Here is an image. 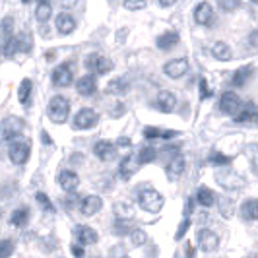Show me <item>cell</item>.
<instances>
[{
  "label": "cell",
  "instance_id": "6da1fadb",
  "mask_svg": "<svg viewBox=\"0 0 258 258\" xmlns=\"http://www.w3.org/2000/svg\"><path fill=\"white\" fill-rule=\"evenodd\" d=\"M47 115L51 118L54 124H62L66 122V118L70 115V103L64 95H54L51 101H49V107H47Z\"/></svg>",
  "mask_w": 258,
  "mask_h": 258
},
{
  "label": "cell",
  "instance_id": "7a4b0ae2",
  "mask_svg": "<svg viewBox=\"0 0 258 258\" xmlns=\"http://www.w3.org/2000/svg\"><path fill=\"white\" fill-rule=\"evenodd\" d=\"M138 202H140L142 210L150 212V214H157L165 204V198H163V194L154 190V188H144L138 196Z\"/></svg>",
  "mask_w": 258,
  "mask_h": 258
},
{
  "label": "cell",
  "instance_id": "3957f363",
  "mask_svg": "<svg viewBox=\"0 0 258 258\" xmlns=\"http://www.w3.org/2000/svg\"><path fill=\"white\" fill-rule=\"evenodd\" d=\"M31 47H33V37H31L29 33H20V35H16V37L2 49V52H4V56L10 58L16 52H29Z\"/></svg>",
  "mask_w": 258,
  "mask_h": 258
},
{
  "label": "cell",
  "instance_id": "277c9868",
  "mask_svg": "<svg viewBox=\"0 0 258 258\" xmlns=\"http://www.w3.org/2000/svg\"><path fill=\"white\" fill-rule=\"evenodd\" d=\"M86 68L90 70V74H97V76H101V74H107V72H111L113 70V62H111V58H107L103 54H90L88 58H86Z\"/></svg>",
  "mask_w": 258,
  "mask_h": 258
},
{
  "label": "cell",
  "instance_id": "5b68a950",
  "mask_svg": "<svg viewBox=\"0 0 258 258\" xmlns=\"http://www.w3.org/2000/svg\"><path fill=\"white\" fill-rule=\"evenodd\" d=\"M220 109L221 113H225V115L237 116L243 111V101L235 91H225L220 99Z\"/></svg>",
  "mask_w": 258,
  "mask_h": 258
},
{
  "label": "cell",
  "instance_id": "8992f818",
  "mask_svg": "<svg viewBox=\"0 0 258 258\" xmlns=\"http://www.w3.org/2000/svg\"><path fill=\"white\" fill-rule=\"evenodd\" d=\"M99 122V115L93 109H82L74 116V128L76 130H90Z\"/></svg>",
  "mask_w": 258,
  "mask_h": 258
},
{
  "label": "cell",
  "instance_id": "52a82bcc",
  "mask_svg": "<svg viewBox=\"0 0 258 258\" xmlns=\"http://www.w3.org/2000/svg\"><path fill=\"white\" fill-rule=\"evenodd\" d=\"M216 179H218V182H220L223 188H229V190H237V188H241V186L245 184V179H243L241 175H237L235 171H231V169L220 171V173L216 175Z\"/></svg>",
  "mask_w": 258,
  "mask_h": 258
},
{
  "label": "cell",
  "instance_id": "ba28073f",
  "mask_svg": "<svg viewBox=\"0 0 258 258\" xmlns=\"http://www.w3.org/2000/svg\"><path fill=\"white\" fill-rule=\"evenodd\" d=\"M186 70H188V60L186 58H173L163 66L165 76L171 78V80H179L181 76L186 74Z\"/></svg>",
  "mask_w": 258,
  "mask_h": 258
},
{
  "label": "cell",
  "instance_id": "9c48e42d",
  "mask_svg": "<svg viewBox=\"0 0 258 258\" xmlns=\"http://www.w3.org/2000/svg\"><path fill=\"white\" fill-rule=\"evenodd\" d=\"M22 130H24V120L18 118V116H10L2 124V138L4 140H14L22 134Z\"/></svg>",
  "mask_w": 258,
  "mask_h": 258
},
{
  "label": "cell",
  "instance_id": "30bf717a",
  "mask_svg": "<svg viewBox=\"0 0 258 258\" xmlns=\"http://www.w3.org/2000/svg\"><path fill=\"white\" fill-rule=\"evenodd\" d=\"M74 235H76L78 245L86 246V245H95L99 241V235L95 229H91L90 225H76L74 227Z\"/></svg>",
  "mask_w": 258,
  "mask_h": 258
},
{
  "label": "cell",
  "instance_id": "8fae6325",
  "mask_svg": "<svg viewBox=\"0 0 258 258\" xmlns=\"http://www.w3.org/2000/svg\"><path fill=\"white\" fill-rule=\"evenodd\" d=\"M218 245H220V237L214 231H210V229H200L198 231V246H200V250L212 252V250L218 248Z\"/></svg>",
  "mask_w": 258,
  "mask_h": 258
},
{
  "label": "cell",
  "instance_id": "7c38bea8",
  "mask_svg": "<svg viewBox=\"0 0 258 258\" xmlns=\"http://www.w3.org/2000/svg\"><path fill=\"white\" fill-rule=\"evenodd\" d=\"M93 154L101 161H111V159H115L116 155V144L109 142V140H99L93 146Z\"/></svg>",
  "mask_w": 258,
  "mask_h": 258
},
{
  "label": "cell",
  "instance_id": "4fadbf2b",
  "mask_svg": "<svg viewBox=\"0 0 258 258\" xmlns=\"http://www.w3.org/2000/svg\"><path fill=\"white\" fill-rule=\"evenodd\" d=\"M8 155H10V161L16 163V165H24L29 157V144L26 142H14L8 150Z\"/></svg>",
  "mask_w": 258,
  "mask_h": 258
},
{
  "label": "cell",
  "instance_id": "5bb4252c",
  "mask_svg": "<svg viewBox=\"0 0 258 258\" xmlns=\"http://www.w3.org/2000/svg\"><path fill=\"white\" fill-rule=\"evenodd\" d=\"M72 80H74V76H72V70H70L68 64H60L52 70V84H54L56 88H66V86H70Z\"/></svg>",
  "mask_w": 258,
  "mask_h": 258
},
{
  "label": "cell",
  "instance_id": "9a60e30c",
  "mask_svg": "<svg viewBox=\"0 0 258 258\" xmlns=\"http://www.w3.org/2000/svg\"><path fill=\"white\" fill-rule=\"evenodd\" d=\"M157 109L161 111V113H173L175 109H177V97H175V93H171L167 90H161L157 93Z\"/></svg>",
  "mask_w": 258,
  "mask_h": 258
},
{
  "label": "cell",
  "instance_id": "2e32d148",
  "mask_svg": "<svg viewBox=\"0 0 258 258\" xmlns=\"http://www.w3.org/2000/svg\"><path fill=\"white\" fill-rule=\"evenodd\" d=\"M101 208H103V200H101L97 194H90V196H86V198L82 200L80 212H82L84 216H95Z\"/></svg>",
  "mask_w": 258,
  "mask_h": 258
},
{
  "label": "cell",
  "instance_id": "e0dca14e",
  "mask_svg": "<svg viewBox=\"0 0 258 258\" xmlns=\"http://www.w3.org/2000/svg\"><path fill=\"white\" fill-rule=\"evenodd\" d=\"M212 18H214V8H212L210 2H200L194 8V20H196V24L208 27L212 24Z\"/></svg>",
  "mask_w": 258,
  "mask_h": 258
},
{
  "label": "cell",
  "instance_id": "ac0fdd59",
  "mask_svg": "<svg viewBox=\"0 0 258 258\" xmlns=\"http://www.w3.org/2000/svg\"><path fill=\"white\" fill-rule=\"evenodd\" d=\"M76 90H78V93H80V95H84V97L93 95V93L97 91V82H95V76H91V74L82 76L76 82Z\"/></svg>",
  "mask_w": 258,
  "mask_h": 258
},
{
  "label": "cell",
  "instance_id": "d6986e66",
  "mask_svg": "<svg viewBox=\"0 0 258 258\" xmlns=\"http://www.w3.org/2000/svg\"><path fill=\"white\" fill-rule=\"evenodd\" d=\"M58 184H60V188L66 190V192H74L78 186H80V177H78V173H74V171H62L58 175Z\"/></svg>",
  "mask_w": 258,
  "mask_h": 258
},
{
  "label": "cell",
  "instance_id": "ffe728a7",
  "mask_svg": "<svg viewBox=\"0 0 258 258\" xmlns=\"http://www.w3.org/2000/svg\"><path fill=\"white\" fill-rule=\"evenodd\" d=\"M184 165H186V161H184V157L181 154H177L171 161H169L167 165V177L169 181H177L179 177L182 175V171H184Z\"/></svg>",
  "mask_w": 258,
  "mask_h": 258
},
{
  "label": "cell",
  "instance_id": "44dd1931",
  "mask_svg": "<svg viewBox=\"0 0 258 258\" xmlns=\"http://www.w3.org/2000/svg\"><path fill=\"white\" fill-rule=\"evenodd\" d=\"M74 29H76V22H74V18L70 14H60L56 18V31L60 35H70Z\"/></svg>",
  "mask_w": 258,
  "mask_h": 258
},
{
  "label": "cell",
  "instance_id": "7402d4cb",
  "mask_svg": "<svg viewBox=\"0 0 258 258\" xmlns=\"http://www.w3.org/2000/svg\"><path fill=\"white\" fill-rule=\"evenodd\" d=\"M136 171H138V157L126 155V157L120 161V177H122L124 181H128Z\"/></svg>",
  "mask_w": 258,
  "mask_h": 258
},
{
  "label": "cell",
  "instance_id": "603a6c76",
  "mask_svg": "<svg viewBox=\"0 0 258 258\" xmlns=\"http://www.w3.org/2000/svg\"><path fill=\"white\" fill-rule=\"evenodd\" d=\"M241 218L246 221H256L258 220V200L250 198L241 204Z\"/></svg>",
  "mask_w": 258,
  "mask_h": 258
},
{
  "label": "cell",
  "instance_id": "cb8c5ba5",
  "mask_svg": "<svg viewBox=\"0 0 258 258\" xmlns=\"http://www.w3.org/2000/svg\"><path fill=\"white\" fill-rule=\"evenodd\" d=\"M177 43H179V33H177V31H167V33H163V35H159V37L155 39V45H157V49H161V51L173 49Z\"/></svg>",
  "mask_w": 258,
  "mask_h": 258
},
{
  "label": "cell",
  "instance_id": "d4e9b609",
  "mask_svg": "<svg viewBox=\"0 0 258 258\" xmlns=\"http://www.w3.org/2000/svg\"><path fill=\"white\" fill-rule=\"evenodd\" d=\"M212 54H214V58H218L221 62L231 60V49H229V45H227L225 41H218V43L212 47Z\"/></svg>",
  "mask_w": 258,
  "mask_h": 258
},
{
  "label": "cell",
  "instance_id": "484cf974",
  "mask_svg": "<svg viewBox=\"0 0 258 258\" xmlns=\"http://www.w3.org/2000/svg\"><path fill=\"white\" fill-rule=\"evenodd\" d=\"M138 227L134 225V221L132 220H116L115 225H113V233L118 235V237H124V235H132V233L136 231Z\"/></svg>",
  "mask_w": 258,
  "mask_h": 258
},
{
  "label": "cell",
  "instance_id": "4316f807",
  "mask_svg": "<svg viewBox=\"0 0 258 258\" xmlns=\"http://www.w3.org/2000/svg\"><path fill=\"white\" fill-rule=\"evenodd\" d=\"M216 198H218V196L212 192L208 186H200V188H198V192H196V200H198V204H200V206H206V208L214 206Z\"/></svg>",
  "mask_w": 258,
  "mask_h": 258
},
{
  "label": "cell",
  "instance_id": "83f0119b",
  "mask_svg": "<svg viewBox=\"0 0 258 258\" xmlns=\"http://www.w3.org/2000/svg\"><path fill=\"white\" fill-rule=\"evenodd\" d=\"M31 90H33V82L29 78H24L20 88H18V101L22 105L29 103V97H31Z\"/></svg>",
  "mask_w": 258,
  "mask_h": 258
},
{
  "label": "cell",
  "instance_id": "f1b7e54d",
  "mask_svg": "<svg viewBox=\"0 0 258 258\" xmlns=\"http://www.w3.org/2000/svg\"><path fill=\"white\" fill-rule=\"evenodd\" d=\"M250 74H252V66H243V68H239V70L233 74L231 84L235 88H243L246 84V80L250 78Z\"/></svg>",
  "mask_w": 258,
  "mask_h": 258
},
{
  "label": "cell",
  "instance_id": "f546056e",
  "mask_svg": "<svg viewBox=\"0 0 258 258\" xmlns=\"http://www.w3.org/2000/svg\"><path fill=\"white\" fill-rule=\"evenodd\" d=\"M51 16H52L51 2H39L37 8H35V18H37V22L45 24V22H49V18H51Z\"/></svg>",
  "mask_w": 258,
  "mask_h": 258
},
{
  "label": "cell",
  "instance_id": "4dcf8cb0",
  "mask_svg": "<svg viewBox=\"0 0 258 258\" xmlns=\"http://www.w3.org/2000/svg\"><path fill=\"white\" fill-rule=\"evenodd\" d=\"M12 26H14L12 18H4V20H2V49H4V47H6V45L14 39Z\"/></svg>",
  "mask_w": 258,
  "mask_h": 258
},
{
  "label": "cell",
  "instance_id": "1f68e13d",
  "mask_svg": "<svg viewBox=\"0 0 258 258\" xmlns=\"http://www.w3.org/2000/svg\"><path fill=\"white\" fill-rule=\"evenodd\" d=\"M235 122H239V124H243V122H258V113L252 107L243 109L239 115L235 116Z\"/></svg>",
  "mask_w": 258,
  "mask_h": 258
},
{
  "label": "cell",
  "instance_id": "d6a6232c",
  "mask_svg": "<svg viewBox=\"0 0 258 258\" xmlns=\"http://www.w3.org/2000/svg\"><path fill=\"white\" fill-rule=\"evenodd\" d=\"M245 154L248 157V163H250L252 171L258 175V144H248L245 148Z\"/></svg>",
  "mask_w": 258,
  "mask_h": 258
},
{
  "label": "cell",
  "instance_id": "836d02e7",
  "mask_svg": "<svg viewBox=\"0 0 258 258\" xmlns=\"http://www.w3.org/2000/svg\"><path fill=\"white\" fill-rule=\"evenodd\" d=\"M218 204H220V214L223 218H231L233 216V200L227 196H218Z\"/></svg>",
  "mask_w": 258,
  "mask_h": 258
},
{
  "label": "cell",
  "instance_id": "e575fe53",
  "mask_svg": "<svg viewBox=\"0 0 258 258\" xmlns=\"http://www.w3.org/2000/svg\"><path fill=\"white\" fill-rule=\"evenodd\" d=\"M27 218H29V212H27L26 208H20V210H14L10 221H12V225H16V227H22V225H26Z\"/></svg>",
  "mask_w": 258,
  "mask_h": 258
},
{
  "label": "cell",
  "instance_id": "d590c367",
  "mask_svg": "<svg viewBox=\"0 0 258 258\" xmlns=\"http://www.w3.org/2000/svg\"><path fill=\"white\" fill-rule=\"evenodd\" d=\"M126 82L122 80V78H116V80H111L109 84H107V93H124L126 91Z\"/></svg>",
  "mask_w": 258,
  "mask_h": 258
},
{
  "label": "cell",
  "instance_id": "8d00e7d4",
  "mask_svg": "<svg viewBox=\"0 0 258 258\" xmlns=\"http://www.w3.org/2000/svg\"><path fill=\"white\" fill-rule=\"evenodd\" d=\"M155 150L154 148H142L140 152H138V163L140 165H146V163H152L155 159Z\"/></svg>",
  "mask_w": 258,
  "mask_h": 258
},
{
  "label": "cell",
  "instance_id": "74e56055",
  "mask_svg": "<svg viewBox=\"0 0 258 258\" xmlns=\"http://www.w3.org/2000/svg\"><path fill=\"white\" fill-rule=\"evenodd\" d=\"M210 163H214L216 167H225V165L231 163V157L220 154V152H214V154L210 155Z\"/></svg>",
  "mask_w": 258,
  "mask_h": 258
},
{
  "label": "cell",
  "instance_id": "f35d334b",
  "mask_svg": "<svg viewBox=\"0 0 258 258\" xmlns=\"http://www.w3.org/2000/svg\"><path fill=\"white\" fill-rule=\"evenodd\" d=\"M116 220H132V210L124 204H116L115 206Z\"/></svg>",
  "mask_w": 258,
  "mask_h": 258
},
{
  "label": "cell",
  "instance_id": "ab89813d",
  "mask_svg": "<svg viewBox=\"0 0 258 258\" xmlns=\"http://www.w3.org/2000/svg\"><path fill=\"white\" fill-rule=\"evenodd\" d=\"M35 198H37L39 206L43 208V210H47L49 214H52V212H54V206H52V204H51V200H49V196H47V194H45V192H37V196H35Z\"/></svg>",
  "mask_w": 258,
  "mask_h": 258
},
{
  "label": "cell",
  "instance_id": "60d3db41",
  "mask_svg": "<svg viewBox=\"0 0 258 258\" xmlns=\"http://www.w3.org/2000/svg\"><path fill=\"white\" fill-rule=\"evenodd\" d=\"M130 239H132V245H136V246H140V245H144L146 241H148V235H146V231L144 229H136V231L130 235Z\"/></svg>",
  "mask_w": 258,
  "mask_h": 258
},
{
  "label": "cell",
  "instance_id": "b9f144b4",
  "mask_svg": "<svg viewBox=\"0 0 258 258\" xmlns=\"http://www.w3.org/2000/svg\"><path fill=\"white\" fill-rule=\"evenodd\" d=\"M12 252H14V243L10 239H4L0 243V258H10Z\"/></svg>",
  "mask_w": 258,
  "mask_h": 258
},
{
  "label": "cell",
  "instance_id": "7bdbcfd3",
  "mask_svg": "<svg viewBox=\"0 0 258 258\" xmlns=\"http://www.w3.org/2000/svg\"><path fill=\"white\" fill-rule=\"evenodd\" d=\"M144 136L148 140H155V138H163V132L157 128V126H146L144 128Z\"/></svg>",
  "mask_w": 258,
  "mask_h": 258
},
{
  "label": "cell",
  "instance_id": "ee69618b",
  "mask_svg": "<svg viewBox=\"0 0 258 258\" xmlns=\"http://www.w3.org/2000/svg\"><path fill=\"white\" fill-rule=\"evenodd\" d=\"M146 0H126L124 2V8L126 10H142V8H146Z\"/></svg>",
  "mask_w": 258,
  "mask_h": 258
},
{
  "label": "cell",
  "instance_id": "f6af8a7d",
  "mask_svg": "<svg viewBox=\"0 0 258 258\" xmlns=\"http://www.w3.org/2000/svg\"><path fill=\"white\" fill-rule=\"evenodd\" d=\"M188 227H190V220H184V221L181 223V225H179V231L175 233V239H177V241H181L182 235H184V233L188 231Z\"/></svg>",
  "mask_w": 258,
  "mask_h": 258
},
{
  "label": "cell",
  "instance_id": "bcb514c9",
  "mask_svg": "<svg viewBox=\"0 0 258 258\" xmlns=\"http://www.w3.org/2000/svg\"><path fill=\"white\" fill-rule=\"evenodd\" d=\"M239 6V2L237 0H233V2H220V8L221 10H225V12H231Z\"/></svg>",
  "mask_w": 258,
  "mask_h": 258
},
{
  "label": "cell",
  "instance_id": "7dc6e473",
  "mask_svg": "<svg viewBox=\"0 0 258 258\" xmlns=\"http://www.w3.org/2000/svg\"><path fill=\"white\" fill-rule=\"evenodd\" d=\"M124 105L122 103H113V109H111V115L113 116H120V115H124Z\"/></svg>",
  "mask_w": 258,
  "mask_h": 258
},
{
  "label": "cell",
  "instance_id": "c3c4849f",
  "mask_svg": "<svg viewBox=\"0 0 258 258\" xmlns=\"http://www.w3.org/2000/svg\"><path fill=\"white\" fill-rule=\"evenodd\" d=\"M200 90H202V99H206V97H210V95H212V91L208 90L206 78H202V80H200Z\"/></svg>",
  "mask_w": 258,
  "mask_h": 258
},
{
  "label": "cell",
  "instance_id": "681fc988",
  "mask_svg": "<svg viewBox=\"0 0 258 258\" xmlns=\"http://www.w3.org/2000/svg\"><path fill=\"white\" fill-rule=\"evenodd\" d=\"M72 254H74L76 258H84V254H86V252H84V246H82V245H72Z\"/></svg>",
  "mask_w": 258,
  "mask_h": 258
},
{
  "label": "cell",
  "instance_id": "f907efd6",
  "mask_svg": "<svg viewBox=\"0 0 258 258\" xmlns=\"http://www.w3.org/2000/svg\"><path fill=\"white\" fill-rule=\"evenodd\" d=\"M248 43L252 45V49H256V51H258V31L250 33V39H248Z\"/></svg>",
  "mask_w": 258,
  "mask_h": 258
},
{
  "label": "cell",
  "instance_id": "816d5d0a",
  "mask_svg": "<svg viewBox=\"0 0 258 258\" xmlns=\"http://www.w3.org/2000/svg\"><path fill=\"white\" fill-rule=\"evenodd\" d=\"M41 142L43 144H49V146H51V138H49V132H47V130H43V132H41Z\"/></svg>",
  "mask_w": 258,
  "mask_h": 258
},
{
  "label": "cell",
  "instance_id": "f5cc1de1",
  "mask_svg": "<svg viewBox=\"0 0 258 258\" xmlns=\"http://www.w3.org/2000/svg\"><path fill=\"white\" fill-rule=\"evenodd\" d=\"M116 146H118V148H122V146H124V148H128L130 140L128 138H118V140H116Z\"/></svg>",
  "mask_w": 258,
  "mask_h": 258
},
{
  "label": "cell",
  "instance_id": "db71d44e",
  "mask_svg": "<svg viewBox=\"0 0 258 258\" xmlns=\"http://www.w3.org/2000/svg\"><path fill=\"white\" fill-rule=\"evenodd\" d=\"M177 134H179L177 130H165V132H163V138L169 140V138H173V136H177Z\"/></svg>",
  "mask_w": 258,
  "mask_h": 258
},
{
  "label": "cell",
  "instance_id": "11a10c76",
  "mask_svg": "<svg viewBox=\"0 0 258 258\" xmlns=\"http://www.w3.org/2000/svg\"><path fill=\"white\" fill-rule=\"evenodd\" d=\"M190 212H192V200H186V210H184V216H186V220H188Z\"/></svg>",
  "mask_w": 258,
  "mask_h": 258
},
{
  "label": "cell",
  "instance_id": "9f6ffc18",
  "mask_svg": "<svg viewBox=\"0 0 258 258\" xmlns=\"http://www.w3.org/2000/svg\"><path fill=\"white\" fill-rule=\"evenodd\" d=\"M173 4H175V0H161V2H159L161 8H169V6H173Z\"/></svg>",
  "mask_w": 258,
  "mask_h": 258
},
{
  "label": "cell",
  "instance_id": "6f0895ef",
  "mask_svg": "<svg viewBox=\"0 0 258 258\" xmlns=\"http://www.w3.org/2000/svg\"><path fill=\"white\" fill-rule=\"evenodd\" d=\"M186 258H194V246L192 245L186 246Z\"/></svg>",
  "mask_w": 258,
  "mask_h": 258
},
{
  "label": "cell",
  "instance_id": "680465c9",
  "mask_svg": "<svg viewBox=\"0 0 258 258\" xmlns=\"http://www.w3.org/2000/svg\"><path fill=\"white\" fill-rule=\"evenodd\" d=\"M52 56H54V51H49V52H47V60H52Z\"/></svg>",
  "mask_w": 258,
  "mask_h": 258
},
{
  "label": "cell",
  "instance_id": "91938a15",
  "mask_svg": "<svg viewBox=\"0 0 258 258\" xmlns=\"http://www.w3.org/2000/svg\"><path fill=\"white\" fill-rule=\"evenodd\" d=\"M254 4H258V0H256V2H254Z\"/></svg>",
  "mask_w": 258,
  "mask_h": 258
},
{
  "label": "cell",
  "instance_id": "94428289",
  "mask_svg": "<svg viewBox=\"0 0 258 258\" xmlns=\"http://www.w3.org/2000/svg\"><path fill=\"white\" fill-rule=\"evenodd\" d=\"M124 258H130V256H124Z\"/></svg>",
  "mask_w": 258,
  "mask_h": 258
}]
</instances>
